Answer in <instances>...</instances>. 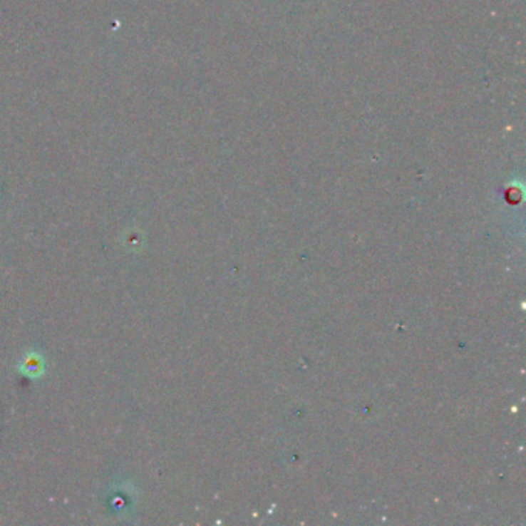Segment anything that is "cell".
Instances as JSON below:
<instances>
[{"label":"cell","mask_w":526,"mask_h":526,"mask_svg":"<svg viewBox=\"0 0 526 526\" xmlns=\"http://www.w3.org/2000/svg\"><path fill=\"white\" fill-rule=\"evenodd\" d=\"M17 371L21 372L24 377H28L31 380L41 378L45 372V359L37 352L26 354L22 359V361L19 363Z\"/></svg>","instance_id":"1"}]
</instances>
